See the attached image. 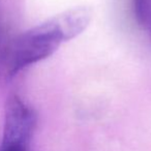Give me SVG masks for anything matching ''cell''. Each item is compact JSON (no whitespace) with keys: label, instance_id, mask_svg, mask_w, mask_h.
Wrapping results in <instances>:
<instances>
[{"label":"cell","instance_id":"cell-1","mask_svg":"<svg viewBox=\"0 0 151 151\" xmlns=\"http://www.w3.org/2000/svg\"><path fill=\"white\" fill-rule=\"evenodd\" d=\"M91 19L90 9L73 7L24 32L9 49L6 57L7 73L15 76L52 56L63 42L80 35L89 26Z\"/></svg>","mask_w":151,"mask_h":151},{"label":"cell","instance_id":"cell-2","mask_svg":"<svg viewBox=\"0 0 151 151\" xmlns=\"http://www.w3.org/2000/svg\"><path fill=\"white\" fill-rule=\"evenodd\" d=\"M35 126L33 110L18 95L9 97L5 107L2 146L28 147Z\"/></svg>","mask_w":151,"mask_h":151},{"label":"cell","instance_id":"cell-3","mask_svg":"<svg viewBox=\"0 0 151 151\" xmlns=\"http://www.w3.org/2000/svg\"><path fill=\"white\" fill-rule=\"evenodd\" d=\"M134 12L140 25H150L151 0H134Z\"/></svg>","mask_w":151,"mask_h":151}]
</instances>
